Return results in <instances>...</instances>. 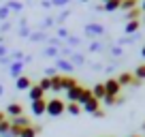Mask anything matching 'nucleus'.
<instances>
[{
	"instance_id": "nucleus-13",
	"label": "nucleus",
	"mask_w": 145,
	"mask_h": 137,
	"mask_svg": "<svg viewBox=\"0 0 145 137\" xmlns=\"http://www.w3.org/2000/svg\"><path fill=\"white\" fill-rule=\"evenodd\" d=\"M30 77L28 75H22L19 79H15V90H30Z\"/></svg>"
},
{
	"instance_id": "nucleus-47",
	"label": "nucleus",
	"mask_w": 145,
	"mask_h": 137,
	"mask_svg": "<svg viewBox=\"0 0 145 137\" xmlns=\"http://www.w3.org/2000/svg\"><path fill=\"white\" fill-rule=\"evenodd\" d=\"M141 11H143V13H145V0H143V2H141Z\"/></svg>"
},
{
	"instance_id": "nucleus-11",
	"label": "nucleus",
	"mask_w": 145,
	"mask_h": 137,
	"mask_svg": "<svg viewBox=\"0 0 145 137\" xmlns=\"http://www.w3.org/2000/svg\"><path fill=\"white\" fill-rule=\"evenodd\" d=\"M92 96H94V99H98L100 103H103V99L107 96V90H105V84H96V86H92Z\"/></svg>"
},
{
	"instance_id": "nucleus-50",
	"label": "nucleus",
	"mask_w": 145,
	"mask_h": 137,
	"mask_svg": "<svg viewBox=\"0 0 145 137\" xmlns=\"http://www.w3.org/2000/svg\"><path fill=\"white\" fill-rule=\"evenodd\" d=\"M141 126H143V128H145V122H143V124H141Z\"/></svg>"
},
{
	"instance_id": "nucleus-35",
	"label": "nucleus",
	"mask_w": 145,
	"mask_h": 137,
	"mask_svg": "<svg viewBox=\"0 0 145 137\" xmlns=\"http://www.w3.org/2000/svg\"><path fill=\"white\" fill-rule=\"evenodd\" d=\"M19 34H22V37H28V39H30L32 32H30V28H28V26H19Z\"/></svg>"
},
{
	"instance_id": "nucleus-34",
	"label": "nucleus",
	"mask_w": 145,
	"mask_h": 137,
	"mask_svg": "<svg viewBox=\"0 0 145 137\" xmlns=\"http://www.w3.org/2000/svg\"><path fill=\"white\" fill-rule=\"evenodd\" d=\"M66 43H68L71 47H77V45H81V39H77V37H68Z\"/></svg>"
},
{
	"instance_id": "nucleus-40",
	"label": "nucleus",
	"mask_w": 145,
	"mask_h": 137,
	"mask_svg": "<svg viewBox=\"0 0 145 137\" xmlns=\"http://www.w3.org/2000/svg\"><path fill=\"white\" fill-rule=\"evenodd\" d=\"M98 49H103V45H100L98 41H94V43L90 45V51H98Z\"/></svg>"
},
{
	"instance_id": "nucleus-27",
	"label": "nucleus",
	"mask_w": 145,
	"mask_h": 137,
	"mask_svg": "<svg viewBox=\"0 0 145 137\" xmlns=\"http://www.w3.org/2000/svg\"><path fill=\"white\" fill-rule=\"evenodd\" d=\"M122 96H105V99H103V103H105V105H107V107H111V105H115V103H122Z\"/></svg>"
},
{
	"instance_id": "nucleus-3",
	"label": "nucleus",
	"mask_w": 145,
	"mask_h": 137,
	"mask_svg": "<svg viewBox=\"0 0 145 137\" xmlns=\"http://www.w3.org/2000/svg\"><path fill=\"white\" fill-rule=\"evenodd\" d=\"M56 68L62 71V75H71L75 67H72V62L68 58H58V60H56Z\"/></svg>"
},
{
	"instance_id": "nucleus-20",
	"label": "nucleus",
	"mask_w": 145,
	"mask_h": 137,
	"mask_svg": "<svg viewBox=\"0 0 145 137\" xmlns=\"http://www.w3.org/2000/svg\"><path fill=\"white\" fill-rule=\"evenodd\" d=\"M13 124L15 126H19V128H26V126H30V118L28 116H19V118H13Z\"/></svg>"
},
{
	"instance_id": "nucleus-14",
	"label": "nucleus",
	"mask_w": 145,
	"mask_h": 137,
	"mask_svg": "<svg viewBox=\"0 0 145 137\" xmlns=\"http://www.w3.org/2000/svg\"><path fill=\"white\" fill-rule=\"evenodd\" d=\"M83 109H86L88 114H94V111H98V109H100V101H98V99H94V96H92V99L88 101L86 105H83Z\"/></svg>"
},
{
	"instance_id": "nucleus-28",
	"label": "nucleus",
	"mask_w": 145,
	"mask_h": 137,
	"mask_svg": "<svg viewBox=\"0 0 145 137\" xmlns=\"http://www.w3.org/2000/svg\"><path fill=\"white\" fill-rule=\"evenodd\" d=\"M132 75H135L139 82H143V79H145V64H139V67L135 68V73H132Z\"/></svg>"
},
{
	"instance_id": "nucleus-4",
	"label": "nucleus",
	"mask_w": 145,
	"mask_h": 137,
	"mask_svg": "<svg viewBox=\"0 0 145 137\" xmlns=\"http://www.w3.org/2000/svg\"><path fill=\"white\" fill-rule=\"evenodd\" d=\"M105 90H107V94L109 96H120V90H122V86L118 84V79H107L105 82Z\"/></svg>"
},
{
	"instance_id": "nucleus-33",
	"label": "nucleus",
	"mask_w": 145,
	"mask_h": 137,
	"mask_svg": "<svg viewBox=\"0 0 145 137\" xmlns=\"http://www.w3.org/2000/svg\"><path fill=\"white\" fill-rule=\"evenodd\" d=\"M11 11L7 9V5H0V19H9Z\"/></svg>"
},
{
	"instance_id": "nucleus-29",
	"label": "nucleus",
	"mask_w": 145,
	"mask_h": 137,
	"mask_svg": "<svg viewBox=\"0 0 145 137\" xmlns=\"http://www.w3.org/2000/svg\"><path fill=\"white\" fill-rule=\"evenodd\" d=\"M39 88H41L43 92H47V90H51V79L49 77H43L41 82H39Z\"/></svg>"
},
{
	"instance_id": "nucleus-38",
	"label": "nucleus",
	"mask_w": 145,
	"mask_h": 137,
	"mask_svg": "<svg viewBox=\"0 0 145 137\" xmlns=\"http://www.w3.org/2000/svg\"><path fill=\"white\" fill-rule=\"evenodd\" d=\"M7 54H11V51H9V47H7L5 43H0V58H5Z\"/></svg>"
},
{
	"instance_id": "nucleus-52",
	"label": "nucleus",
	"mask_w": 145,
	"mask_h": 137,
	"mask_svg": "<svg viewBox=\"0 0 145 137\" xmlns=\"http://www.w3.org/2000/svg\"><path fill=\"white\" fill-rule=\"evenodd\" d=\"M103 2H109V0H103Z\"/></svg>"
},
{
	"instance_id": "nucleus-31",
	"label": "nucleus",
	"mask_w": 145,
	"mask_h": 137,
	"mask_svg": "<svg viewBox=\"0 0 145 137\" xmlns=\"http://www.w3.org/2000/svg\"><path fill=\"white\" fill-rule=\"evenodd\" d=\"M68 15H71V11H68V9H64L62 13H60L58 17H56V24H58V26H62V24L66 22V17H68Z\"/></svg>"
},
{
	"instance_id": "nucleus-45",
	"label": "nucleus",
	"mask_w": 145,
	"mask_h": 137,
	"mask_svg": "<svg viewBox=\"0 0 145 137\" xmlns=\"http://www.w3.org/2000/svg\"><path fill=\"white\" fill-rule=\"evenodd\" d=\"M2 120H7V114H5V111H0V122H2Z\"/></svg>"
},
{
	"instance_id": "nucleus-32",
	"label": "nucleus",
	"mask_w": 145,
	"mask_h": 137,
	"mask_svg": "<svg viewBox=\"0 0 145 137\" xmlns=\"http://www.w3.org/2000/svg\"><path fill=\"white\" fill-rule=\"evenodd\" d=\"M68 37H71V32H68L66 28H62V26H60V28H58V39H60V41H66Z\"/></svg>"
},
{
	"instance_id": "nucleus-9",
	"label": "nucleus",
	"mask_w": 145,
	"mask_h": 137,
	"mask_svg": "<svg viewBox=\"0 0 145 137\" xmlns=\"http://www.w3.org/2000/svg\"><path fill=\"white\" fill-rule=\"evenodd\" d=\"M41 131H43V126H41V124H30V126L22 128L19 137H36V135H39Z\"/></svg>"
},
{
	"instance_id": "nucleus-16",
	"label": "nucleus",
	"mask_w": 145,
	"mask_h": 137,
	"mask_svg": "<svg viewBox=\"0 0 145 137\" xmlns=\"http://www.w3.org/2000/svg\"><path fill=\"white\" fill-rule=\"evenodd\" d=\"M49 79H51V92H62V73L54 75Z\"/></svg>"
},
{
	"instance_id": "nucleus-37",
	"label": "nucleus",
	"mask_w": 145,
	"mask_h": 137,
	"mask_svg": "<svg viewBox=\"0 0 145 137\" xmlns=\"http://www.w3.org/2000/svg\"><path fill=\"white\" fill-rule=\"evenodd\" d=\"M71 0H51V7H66Z\"/></svg>"
},
{
	"instance_id": "nucleus-51",
	"label": "nucleus",
	"mask_w": 145,
	"mask_h": 137,
	"mask_svg": "<svg viewBox=\"0 0 145 137\" xmlns=\"http://www.w3.org/2000/svg\"><path fill=\"white\" fill-rule=\"evenodd\" d=\"M143 22H145V13H143Z\"/></svg>"
},
{
	"instance_id": "nucleus-7",
	"label": "nucleus",
	"mask_w": 145,
	"mask_h": 137,
	"mask_svg": "<svg viewBox=\"0 0 145 137\" xmlns=\"http://www.w3.org/2000/svg\"><path fill=\"white\" fill-rule=\"evenodd\" d=\"M30 105H32V114H34V116H43V114H47V99L34 101V103H30Z\"/></svg>"
},
{
	"instance_id": "nucleus-22",
	"label": "nucleus",
	"mask_w": 145,
	"mask_h": 137,
	"mask_svg": "<svg viewBox=\"0 0 145 137\" xmlns=\"http://www.w3.org/2000/svg\"><path fill=\"white\" fill-rule=\"evenodd\" d=\"M47 39H49V37H47V32H43V30H39V32H32V34H30V41H32V43L47 41Z\"/></svg>"
},
{
	"instance_id": "nucleus-23",
	"label": "nucleus",
	"mask_w": 145,
	"mask_h": 137,
	"mask_svg": "<svg viewBox=\"0 0 145 137\" xmlns=\"http://www.w3.org/2000/svg\"><path fill=\"white\" fill-rule=\"evenodd\" d=\"M7 9H9V11H15V13H22V11H24V5H22V2H17V0H9V2H7Z\"/></svg>"
},
{
	"instance_id": "nucleus-2",
	"label": "nucleus",
	"mask_w": 145,
	"mask_h": 137,
	"mask_svg": "<svg viewBox=\"0 0 145 137\" xmlns=\"http://www.w3.org/2000/svg\"><path fill=\"white\" fill-rule=\"evenodd\" d=\"M83 32H86L88 37L96 39V37H103L105 34V26H100V24H88V26L83 28Z\"/></svg>"
},
{
	"instance_id": "nucleus-24",
	"label": "nucleus",
	"mask_w": 145,
	"mask_h": 137,
	"mask_svg": "<svg viewBox=\"0 0 145 137\" xmlns=\"http://www.w3.org/2000/svg\"><path fill=\"white\" fill-rule=\"evenodd\" d=\"M139 17H143V11H141V7H137V9H132V11H128V13H126V19H128V22H132V19H139Z\"/></svg>"
},
{
	"instance_id": "nucleus-44",
	"label": "nucleus",
	"mask_w": 145,
	"mask_h": 137,
	"mask_svg": "<svg viewBox=\"0 0 145 137\" xmlns=\"http://www.w3.org/2000/svg\"><path fill=\"white\" fill-rule=\"evenodd\" d=\"M41 5H43V7H45V9H49V7H51V0H43Z\"/></svg>"
},
{
	"instance_id": "nucleus-19",
	"label": "nucleus",
	"mask_w": 145,
	"mask_h": 137,
	"mask_svg": "<svg viewBox=\"0 0 145 137\" xmlns=\"http://www.w3.org/2000/svg\"><path fill=\"white\" fill-rule=\"evenodd\" d=\"M92 99V88H83V92H81V96H79V105H81V109H83V105H86L88 101Z\"/></svg>"
},
{
	"instance_id": "nucleus-39",
	"label": "nucleus",
	"mask_w": 145,
	"mask_h": 137,
	"mask_svg": "<svg viewBox=\"0 0 145 137\" xmlns=\"http://www.w3.org/2000/svg\"><path fill=\"white\" fill-rule=\"evenodd\" d=\"M135 39H137V37H126V39H120V41H118V45H126V43H135Z\"/></svg>"
},
{
	"instance_id": "nucleus-43",
	"label": "nucleus",
	"mask_w": 145,
	"mask_h": 137,
	"mask_svg": "<svg viewBox=\"0 0 145 137\" xmlns=\"http://www.w3.org/2000/svg\"><path fill=\"white\" fill-rule=\"evenodd\" d=\"M0 30H2V32H9V30H11V24H9V22L2 24V28H0Z\"/></svg>"
},
{
	"instance_id": "nucleus-36",
	"label": "nucleus",
	"mask_w": 145,
	"mask_h": 137,
	"mask_svg": "<svg viewBox=\"0 0 145 137\" xmlns=\"http://www.w3.org/2000/svg\"><path fill=\"white\" fill-rule=\"evenodd\" d=\"M54 75H58V68H56V67L45 68V77H54Z\"/></svg>"
},
{
	"instance_id": "nucleus-8",
	"label": "nucleus",
	"mask_w": 145,
	"mask_h": 137,
	"mask_svg": "<svg viewBox=\"0 0 145 137\" xmlns=\"http://www.w3.org/2000/svg\"><path fill=\"white\" fill-rule=\"evenodd\" d=\"M81 92H83V86H75L71 90H66V103H77Z\"/></svg>"
},
{
	"instance_id": "nucleus-48",
	"label": "nucleus",
	"mask_w": 145,
	"mask_h": 137,
	"mask_svg": "<svg viewBox=\"0 0 145 137\" xmlns=\"http://www.w3.org/2000/svg\"><path fill=\"white\" fill-rule=\"evenodd\" d=\"M141 56H143V58H145V45H143V49H141Z\"/></svg>"
},
{
	"instance_id": "nucleus-25",
	"label": "nucleus",
	"mask_w": 145,
	"mask_h": 137,
	"mask_svg": "<svg viewBox=\"0 0 145 137\" xmlns=\"http://www.w3.org/2000/svg\"><path fill=\"white\" fill-rule=\"evenodd\" d=\"M120 5H122V0H109V2H105V11H109V13H111V11H118L120 9Z\"/></svg>"
},
{
	"instance_id": "nucleus-30",
	"label": "nucleus",
	"mask_w": 145,
	"mask_h": 137,
	"mask_svg": "<svg viewBox=\"0 0 145 137\" xmlns=\"http://www.w3.org/2000/svg\"><path fill=\"white\" fill-rule=\"evenodd\" d=\"M71 62H72V67H77V64H83V62H86V58H83L81 54H71Z\"/></svg>"
},
{
	"instance_id": "nucleus-26",
	"label": "nucleus",
	"mask_w": 145,
	"mask_h": 137,
	"mask_svg": "<svg viewBox=\"0 0 145 137\" xmlns=\"http://www.w3.org/2000/svg\"><path fill=\"white\" fill-rule=\"evenodd\" d=\"M45 56H47V58H58V56H60V47L47 45V47H45Z\"/></svg>"
},
{
	"instance_id": "nucleus-12",
	"label": "nucleus",
	"mask_w": 145,
	"mask_h": 137,
	"mask_svg": "<svg viewBox=\"0 0 145 137\" xmlns=\"http://www.w3.org/2000/svg\"><path fill=\"white\" fill-rule=\"evenodd\" d=\"M132 82H135V75L132 73H128V71H124V73H120V77H118V84L120 86H132Z\"/></svg>"
},
{
	"instance_id": "nucleus-1",
	"label": "nucleus",
	"mask_w": 145,
	"mask_h": 137,
	"mask_svg": "<svg viewBox=\"0 0 145 137\" xmlns=\"http://www.w3.org/2000/svg\"><path fill=\"white\" fill-rule=\"evenodd\" d=\"M66 114V103L62 99H49L47 101V116L51 118H58V116Z\"/></svg>"
},
{
	"instance_id": "nucleus-46",
	"label": "nucleus",
	"mask_w": 145,
	"mask_h": 137,
	"mask_svg": "<svg viewBox=\"0 0 145 137\" xmlns=\"http://www.w3.org/2000/svg\"><path fill=\"white\" fill-rule=\"evenodd\" d=\"M5 94V86H2V84H0V96Z\"/></svg>"
},
{
	"instance_id": "nucleus-18",
	"label": "nucleus",
	"mask_w": 145,
	"mask_h": 137,
	"mask_svg": "<svg viewBox=\"0 0 145 137\" xmlns=\"http://www.w3.org/2000/svg\"><path fill=\"white\" fill-rule=\"evenodd\" d=\"M139 7V0H122V5H120V9L122 11H132V9H137Z\"/></svg>"
},
{
	"instance_id": "nucleus-5",
	"label": "nucleus",
	"mask_w": 145,
	"mask_h": 137,
	"mask_svg": "<svg viewBox=\"0 0 145 137\" xmlns=\"http://www.w3.org/2000/svg\"><path fill=\"white\" fill-rule=\"evenodd\" d=\"M7 116H11V120H13V118H19V116H24L22 103H17V101L9 103V105H7Z\"/></svg>"
},
{
	"instance_id": "nucleus-42",
	"label": "nucleus",
	"mask_w": 145,
	"mask_h": 137,
	"mask_svg": "<svg viewBox=\"0 0 145 137\" xmlns=\"http://www.w3.org/2000/svg\"><path fill=\"white\" fill-rule=\"evenodd\" d=\"M111 54L118 58V56H122V49H120V47H113V49H111Z\"/></svg>"
},
{
	"instance_id": "nucleus-15",
	"label": "nucleus",
	"mask_w": 145,
	"mask_h": 137,
	"mask_svg": "<svg viewBox=\"0 0 145 137\" xmlns=\"http://www.w3.org/2000/svg\"><path fill=\"white\" fill-rule=\"evenodd\" d=\"M75 86H79V84L72 75H62V90H71V88H75Z\"/></svg>"
},
{
	"instance_id": "nucleus-6",
	"label": "nucleus",
	"mask_w": 145,
	"mask_h": 137,
	"mask_svg": "<svg viewBox=\"0 0 145 137\" xmlns=\"http://www.w3.org/2000/svg\"><path fill=\"white\" fill-rule=\"evenodd\" d=\"M28 99H30V103H34V101H41L45 99V92L39 88V84H34V86H30V90H28Z\"/></svg>"
},
{
	"instance_id": "nucleus-21",
	"label": "nucleus",
	"mask_w": 145,
	"mask_h": 137,
	"mask_svg": "<svg viewBox=\"0 0 145 137\" xmlns=\"http://www.w3.org/2000/svg\"><path fill=\"white\" fill-rule=\"evenodd\" d=\"M66 114L79 116V114H81V105H79V103H66Z\"/></svg>"
},
{
	"instance_id": "nucleus-41",
	"label": "nucleus",
	"mask_w": 145,
	"mask_h": 137,
	"mask_svg": "<svg viewBox=\"0 0 145 137\" xmlns=\"http://www.w3.org/2000/svg\"><path fill=\"white\" fill-rule=\"evenodd\" d=\"M92 116H94V118H105V109L100 107V109H98V111H94Z\"/></svg>"
},
{
	"instance_id": "nucleus-17",
	"label": "nucleus",
	"mask_w": 145,
	"mask_h": 137,
	"mask_svg": "<svg viewBox=\"0 0 145 137\" xmlns=\"http://www.w3.org/2000/svg\"><path fill=\"white\" fill-rule=\"evenodd\" d=\"M139 28H141V19H132V22H126L124 30H126V34H135Z\"/></svg>"
},
{
	"instance_id": "nucleus-49",
	"label": "nucleus",
	"mask_w": 145,
	"mask_h": 137,
	"mask_svg": "<svg viewBox=\"0 0 145 137\" xmlns=\"http://www.w3.org/2000/svg\"><path fill=\"white\" fill-rule=\"evenodd\" d=\"M130 137H141V135H130Z\"/></svg>"
},
{
	"instance_id": "nucleus-10",
	"label": "nucleus",
	"mask_w": 145,
	"mask_h": 137,
	"mask_svg": "<svg viewBox=\"0 0 145 137\" xmlns=\"http://www.w3.org/2000/svg\"><path fill=\"white\" fill-rule=\"evenodd\" d=\"M22 71H24V62H11L9 64V75H11V77H13V79H19V77H22Z\"/></svg>"
}]
</instances>
